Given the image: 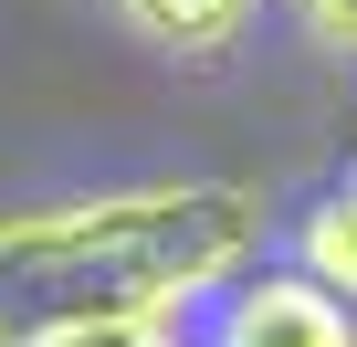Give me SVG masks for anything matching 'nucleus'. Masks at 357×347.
Instances as JSON below:
<instances>
[{
	"label": "nucleus",
	"instance_id": "7",
	"mask_svg": "<svg viewBox=\"0 0 357 347\" xmlns=\"http://www.w3.org/2000/svg\"><path fill=\"white\" fill-rule=\"evenodd\" d=\"M347 190H357V168H347Z\"/></svg>",
	"mask_w": 357,
	"mask_h": 347
},
{
	"label": "nucleus",
	"instance_id": "6",
	"mask_svg": "<svg viewBox=\"0 0 357 347\" xmlns=\"http://www.w3.org/2000/svg\"><path fill=\"white\" fill-rule=\"evenodd\" d=\"M63 347H168V326H84V337H63Z\"/></svg>",
	"mask_w": 357,
	"mask_h": 347
},
{
	"label": "nucleus",
	"instance_id": "4",
	"mask_svg": "<svg viewBox=\"0 0 357 347\" xmlns=\"http://www.w3.org/2000/svg\"><path fill=\"white\" fill-rule=\"evenodd\" d=\"M305 274H315L326 295H336V284L357 295V190H347V179L305 211Z\"/></svg>",
	"mask_w": 357,
	"mask_h": 347
},
{
	"label": "nucleus",
	"instance_id": "5",
	"mask_svg": "<svg viewBox=\"0 0 357 347\" xmlns=\"http://www.w3.org/2000/svg\"><path fill=\"white\" fill-rule=\"evenodd\" d=\"M284 11H294V32H305L315 53L357 64V0H284Z\"/></svg>",
	"mask_w": 357,
	"mask_h": 347
},
{
	"label": "nucleus",
	"instance_id": "1",
	"mask_svg": "<svg viewBox=\"0 0 357 347\" xmlns=\"http://www.w3.org/2000/svg\"><path fill=\"white\" fill-rule=\"evenodd\" d=\"M252 242L263 200L211 179L0 211V347H63L84 326H168L178 305L231 284Z\"/></svg>",
	"mask_w": 357,
	"mask_h": 347
},
{
	"label": "nucleus",
	"instance_id": "3",
	"mask_svg": "<svg viewBox=\"0 0 357 347\" xmlns=\"http://www.w3.org/2000/svg\"><path fill=\"white\" fill-rule=\"evenodd\" d=\"M252 11H263V0H116V22H126L137 43H158V53H190V64L231 53Z\"/></svg>",
	"mask_w": 357,
	"mask_h": 347
},
{
	"label": "nucleus",
	"instance_id": "2",
	"mask_svg": "<svg viewBox=\"0 0 357 347\" xmlns=\"http://www.w3.org/2000/svg\"><path fill=\"white\" fill-rule=\"evenodd\" d=\"M211 347H357V326L315 274H242L211 316Z\"/></svg>",
	"mask_w": 357,
	"mask_h": 347
}]
</instances>
